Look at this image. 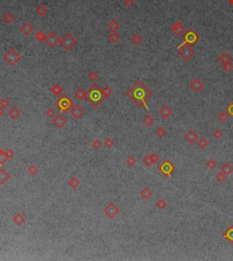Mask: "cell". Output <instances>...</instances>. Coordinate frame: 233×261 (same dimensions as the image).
Instances as JSON below:
<instances>
[{
    "mask_svg": "<svg viewBox=\"0 0 233 261\" xmlns=\"http://www.w3.org/2000/svg\"><path fill=\"white\" fill-rule=\"evenodd\" d=\"M183 38H184V42L178 46V48H180V47H181V46H192V45H194L197 41L199 40V36H198V34H197L194 30H192V29H189V30H188L186 33H185V35L183 36Z\"/></svg>",
    "mask_w": 233,
    "mask_h": 261,
    "instance_id": "6",
    "label": "cell"
},
{
    "mask_svg": "<svg viewBox=\"0 0 233 261\" xmlns=\"http://www.w3.org/2000/svg\"><path fill=\"white\" fill-rule=\"evenodd\" d=\"M73 105H74V102L66 95H63L56 101V106L59 109V112L62 114H66L69 112V110L71 109Z\"/></svg>",
    "mask_w": 233,
    "mask_h": 261,
    "instance_id": "3",
    "label": "cell"
},
{
    "mask_svg": "<svg viewBox=\"0 0 233 261\" xmlns=\"http://www.w3.org/2000/svg\"><path fill=\"white\" fill-rule=\"evenodd\" d=\"M10 178V175L7 172L4 167L0 168V185H3L7 183Z\"/></svg>",
    "mask_w": 233,
    "mask_h": 261,
    "instance_id": "19",
    "label": "cell"
},
{
    "mask_svg": "<svg viewBox=\"0 0 233 261\" xmlns=\"http://www.w3.org/2000/svg\"><path fill=\"white\" fill-rule=\"evenodd\" d=\"M47 8L44 5H39L38 7L36 8V14H37L39 17H43L47 15Z\"/></svg>",
    "mask_w": 233,
    "mask_h": 261,
    "instance_id": "24",
    "label": "cell"
},
{
    "mask_svg": "<svg viewBox=\"0 0 233 261\" xmlns=\"http://www.w3.org/2000/svg\"><path fill=\"white\" fill-rule=\"evenodd\" d=\"M212 136L214 138H216V139H220L222 136V131L220 130V129H215L212 132Z\"/></svg>",
    "mask_w": 233,
    "mask_h": 261,
    "instance_id": "50",
    "label": "cell"
},
{
    "mask_svg": "<svg viewBox=\"0 0 233 261\" xmlns=\"http://www.w3.org/2000/svg\"><path fill=\"white\" fill-rule=\"evenodd\" d=\"M142 122L146 127H151V126H153L155 120H154L153 116H151L150 115H146L144 117H143Z\"/></svg>",
    "mask_w": 233,
    "mask_h": 261,
    "instance_id": "25",
    "label": "cell"
},
{
    "mask_svg": "<svg viewBox=\"0 0 233 261\" xmlns=\"http://www.w3.org/2000/svg\"><path fill=\"white\" fill-rule=\"evenodd\" d=\"M9 105H10V102L7 98H2L1 100H0V107L7 108L9 107Z\"/></svg>",
    "mask_w": 233,
    "mask_h": 261,
    "instance_id": "49",
    "label": "cell"
},
{
    "mask_svg": "<svg viewBox=\"0 0 233 261\" xmlns=\"http://www.w3.org/2000/svg\"><path fill=\"white\" fill-rule=\"evenodd\" d=\"M126 95L137 106L142 107V106H146V101L151 97V92L148 88V86L142 81H138L126 93Z\"/></svg>",
    "mask_w": 233,
    "mask_h": 261,
    "instance_id": "1",
    "label": "cell"
},
{
    "mask_svg": "<svg viewBox=\"0 0 233 261\" xmlns=\"http://www.w3.org/2000/svg\"><path fill=\"white\" fill-rule=\"evenodd\" d=\"M102 93H103L104 97H105L106 98H107V97H109L112 95V93H113V90H112V88H110V86H106L105 88H102Z\"/></svg>",
    "mask_w": 233,
    "mask_h": 261,
    "instance_id": "34",
    "label": "cell"
},
{
    "mask_svg": "<svg viewBox=\"0 0 233 261\" xmlns=\"http://www.w3.org/2000/svg\"><path fill=\"white\" fill-rule=\"evenodd\" d=\"M229 3H230V4H232V5H233V0H229Z\"/></svg>",
    "mask_w": 233,
    "mask_h": 261,
    "instance_id": "57",
    "label": "cell"
},
{
    "mask_svg": "<svg viewBox=\"0 0 233 261\" xmlns=\"http://www.w3.org/2000/svg\"><path fill=\"white\" fill-rule=\"evenodd\" d=\"M13 222L16 225L18 226V227H20V226H22L25 221H26V218L25 217L21 214V213H16L14 216H13V218H12Z\"/></svg>",
    "mask_w": 233,
    "mask_h": 261,
    "instance_id": "18",
    "label": "cell"
},
{
    "mask_svg": "<svg viewBox=\"0 0 233 261\" xmlns=\"http://www.w3.org/2000/svg\"><path fill=\"white\" fill-rule=\"evenodd\" d=\"M151 195H152L151 190L147 187H144L140 191V196L142 197V198H144V199H149L151 197Z\"/></svg>",
    "mask_w": 233,
    "mask_h": 261,
    "instance_id": "31",
    "label": "cell"
},
{
    "mask_svg": "<svg viewBox=\"0 0 233 261\" xmlns=\"http://www.w3.org/2000/svg\"><path fill=\"white\" fill-rule=\"evenodd\" d=\"M102 146H103V144H102V142L99 140L98 138H95L94 140L91 142V147H92L94 149H96V150L100 149V148L102 147Z\"/></svg>",
    "mask_w": 233,
    "mask_h": 261,
    "instance_id": "36",
    "label": "cell"
},
{
    "mask_svg": "<svg viewBox=\"0 0 233 261\" xmlns=\"http://www.w3.org/2000/svg\"><path fill=\"white\" fill-rule=\"evenodd\" d=\"M158 113H159L160 116L162 117V118H168V117H169L173 114V111H172V109H171L170 107H169V106H163V107H161L159 108Z\"/></svg>",
    "mask_w": 233,
    "mask_h": 261,
    "instance_id": "15",
    "label": "cell"
},
{
    "mask_svg": "<svg viewBox=\"0 0 233 261\" xmlns=\"http://www.w3.org/2000/svg\"><path fill=\"white\" fill-rule=\"evenodd\" d=\"M5 151H6V155H7L8 159H12V158H14V156H15V152L11 148H8V149H7Z\"/></svg>",
    "mask_w": 233,
    "mask_h": 261,
    "instance_id": "53",
    "label": "cell"
},
{
    "mask_svg": "<svg viewBox=\"0 0 233 261\" xmlns=\"http://www.w3.org/2000/svg\"><path fill=\"white\" fill-rule=\"evenodd\" d=\"M167 205L168 204H167V202L164 199H158L156 202V206L158 208V209H160V210H162V209H164V208H166Z\"/></svg>",
    "mask_w": 233,
    "mask_h": 261,
    "instance_id": "40",
    "label": "cell"
},
{
    "mask_svg": "<svg viewBox=\"0 0 233 261\" xmlns=\"http://www.w3.org/2000/svg\"><path fill=\"white\" fill-rule=\"evenodd\" d=\"M7 160H8V159H7V156L6 155V151L0 149V166L4 165Z\"/></svg>",
    "mask_w": 233,
    "mask_h": 261,
    "instance_id": "38",
    "label": "cell"
},
{
    "mask_svg": "<svg viewBox=\"0 0 233 261\" xmlns=\"http://www.w3.org/2000/svg\"><path fill=\"white\" fill-rule=\"evenodd\" d=\"M228 118H229V115H228V113H226V112H221V113H220L219 116H218V119H219L220 121H221V122H225V121L228 120Z\"/></svg>",
    "mask_w": 233,
    "mask_h": 261,
    "instance_id": "47",
    "label": "cell"
},
{
    "mask_svg": "<svg viewBox=\"0 0 233 261\" xmlns=\"http://www.w3.org/2000/svg\"><path fill=\"white\" fill-rule=\"evenodd\" d=\"M35 38L37 39L38 42H44L47 40V36L46 34L44 33L43 30H38L37 31V33L35 34Z\"/></svg>",
    "mask_w": 233,
    "mask_h": 261,
    "instance_id": "29",
    "label": "cell"
},
{
    "mask_svg": "<svg viewBox=\"0 0 233 261\" xmlns=\"http://www.w3.org/2000/svg\"><path fill=\"white\" fill-rule=\"evenodd\" d=\"M15 19H16V17L11 12H7V13L3 14V15H2V20L7 25H11L15 21Z\"/></svg>",
    "mask_w": 233,
    "mask_h": 261,
    "instance_id": "20",
    "label": "cell"
},
{
    "mask_svg": "<svg viewBox=\"0 0 233 261\" xmlns=\"http://www.w3.org/2000/svg\"><path fill=\"white\" fill-rule=\"evenodd\" d=\"M69 113H70V115H71V116H72L73 119L78 120L84 115V110L82 109V108L80 106L74 104V105L72 106V108H71V109L69 110Z\"/></svg>",
    "mask_w": 233,
    "mask_h": 261,
    "instance_id": "11",
    "label": "cell"
},
{
    "mask_svg": "<svg viewBox=\"0 0 233 261\" xmlns=\"http://www.w3.org/2000/svg\"><path fill=\"white\" fill-rule=\"evenodd\" d=\"M4 114H5V108H2V107H0V116H2Z\"/></svg>",
    "mask_w": 233,
    "mask_h": 261,
    "instance_id": "56",
    "label": "cell"
},
{
    "mask_svg": "<svg viewBox=\"0 0 233 261\" xmlns=\"http://www.w3.org/2000/svg\"><path fill=\"white\" fill-rule=\"evenodd\" d=\"M59 44L66 51H70V50H72L75 47V46L78 44V40L73 37L72 34L67 33L60 39Z\"/></svg>",
    "mask_w": 233,
    "mask_h": 261,
    "instance_id": "4",
    "label": "cell"
},
{
    "mask_svg": "<svg viewBox=\"0 0 233 261\" xmlns=\"http://www.w3.org/2000/svg\"><path fill=\"white\" fill-rule=\"evenodd\" d=\"M104 213L107 218L112 219L119 213V208L115 204L109 203L104 207Z\"/></svg>",
    "mask_w": 233,
    "mask_h": 261,
    "instance_id": "8",
    "label": "cell"
},
{
    "mask_svg": "<svg viewBox=\"0 0 233 261\" xmlns=\"http://www.w3.org/2000/svg\"><path fill=\"white\" fill-rule=\"evenodd\" d=\"M104 145L107 147V148H112L115 145V142L114 140L111 138V137H109L107 139H106V141L104 142Z\"/></svg>",
    "mask_w": 233,
    "mask_h": 261,
    "instance_id": "45",
    "label": "cell"
},
{
    "mask_svg": "<svg viewBox=\"0 0 233 261\" xmlns=\"http://www.w3.org/2000/svg\"><path fill=\"white\" fill-rule=\"evenodd\" d=\"M8 116L12 118V119H16L17 117H19V116H20V114H21V112H20V110H19V108H16V107H12L10 109H8Z\"/></svg>",
    "mask_w": 233,
    "mask_h": 261,
    "instance_id": "22",
    "label": "cell"
},
{
    "mask_svg": "<svg viewBox=\"0 0 233 261\" xmlns=\"http://www.w3.org/2000/svg\"><path fill=\"white\" fill-rule=\"evenodd\" d=\"M184 138H185V140H186L188 143H189V144H194L195 142L198 141L199 136H198V134H197L195 131H193V130H189V131H188V132L185 134Z\"/></svg>",
    "mask_w": 233,
    "mask_h": 261,
    "instance_id": "14",
    "label": "cell"
},
{
    "mask_svg": "<svg viewBox=\"0 0 233 261\" xmlns=\"http://www.w3.org/2000/svg\"><path fill=\"white\" fill-rule=\"evenodd\" d=\"M178 55H180V57L184 61H189L195 54L194 50L191 48V46H184L178 48Z\"/></svg>",
    "mask_w": 233,
    "mask_h": 261,
    "instance_id": "7",
    "label": "cell"
},
{
    "mask_svg": "<svg viewBox=\"0 0 233 261\" xmlns=\"http://www.w3.org/2000/svg\"><path fill=\"white\" fill-rule=\"evenodd\" d=\"M208 145H209V143H208L207 139L205 137H201V138L198 139V146H199L200 148L204 149V148H206L208 147Z\"/></svg>",
    "mask_w": 233,
    "mask_h": 261,
    "instance_id": "37",
    "label": "cell"
},
{
    "mask_svg": "<svg viewBox=\"0 0 233 261\" xmlns=\"http://www.w3.org/2000/svg\"><path fill=\"white\" fill-rule=\"evenodd\" d=\"M120 39V35L118 34L117 32H111L109 35V40L110 43H118Z\"/></svg>",
    "mask_w": 233,
    "mask_h": 261,
    "instance_id": "30",
    "label": "cell"
},
{
    "mask_svg": "<svg viewBox=\"0 0 233 261\" xmlns=\"http://www.w3.org/2000/svg\"><path fill=\"white\" fill-rule=\"evenodd\" d=\"M223 70L226 72V73H230L232 70H233V65L229 62V63H226V64H223Z\"/></svg>",
    "mask_w": 233,
    "mask_h": 261,
    "instance_id": "44",
    "label": "cell"
},
{
    "mask_svg": "<svg viewBox=\"0 0 233 261\" xmlns=\"http://www.w3.org/2000/svg\"><path fill=\"white\" fill-rule=\"evenodd\" d=\"M189 88L191 90H193L194 92H200L204 88V84H203V82L201 81L200 78L196 77V78H193L191 80V82L189 83Z\"/></svg>",
    "mask_w": 233,
    "mask_h": 261,
    "instance_id": "10",
    "label": "cell"
},
{
    "mask_svg": "<svg viewBox=\"0 0 233 261\" xmlns=\"http://www.w3.org/2000/svg\"><path fill=\"white\" fill-rule=\"evenodd\" d=\"M131 42L134 44V45H139L141 42H142V37L140 36L139 34H135L133 35V37L131 38Z\"/></svg>",
    "mask_w": 233,
    "mask_h": 261,
    "instance_id": "39",
    "label": "cell"
},
{
    "mask_svg": "<svg viewBox=\"0 0 233 261\" xmlns=\"http://www.w3.org/2000/svg\"><path fill=\"white\" fill-rule=\"evenodd\" d=\"M184 31H185L184 26L180 21H176L171 27V32L175 35L176 37H181L184 33Z\"/></svg>",
    "mask_w": 233,
    "mask_h": 261,
    "instance_id": "13",
    "label": "cell"
},
{
    "mask_svg": "<svg viewBox=\"0 0 233 261\" xmlns=\"http://www.w3.org/2000/svg\"><path fill=\"white\" fill-rule=\"evenodd\" d=\"M228 111H229V113L231 116H233V104H231V105L229 107V108H228Z\"/></svg>",
    "mask_w": 233,
    "mask_h": 261,
    "instance_id": "55",
    "label": "cell"
},
{
    "mask_svg": "<svg viewBox=\"0 0 233 261\" xmlns=\"http://www.w3.org/2000/svg\"><path fill=\"white\" fill-rule=\"evenodd\" d=\"M68 185H69V187H70L71 188L76 189V188L80 185V180H79L78 178L73 177V178H71L69 179V181H68Z\"/></svg>",
    "mask_w": 233,
    "mask_h": 261,
    "instance_id": "32",
    "label": "cell"
},
{
    "mask_svg": "<svg viewBox=\"0 0 233 261\" xmlns=\"http://www.w3.org/2000/svg\"><path fill=\"white\" fill-rule=\"evenodd\" d=\"M46 115H47V116L48 117V118H51V119H53V118H55L56 116V111L54 110L53 108H48L47 110V112H46Z\"/></svg>",
    "mask_w": 233,
    "mask_h": 261,
    "instance_id": "48",
    "label": "cell"
},
{
    "mask_svg": "<svg viewBox=\"0 0 233 261\" xmlns=\"http://www.w3.org/2000/svg\"><path fill=\"white\" fill-rule=\"evenodd\" d=\"M27 171L28 172V174L30 176H37V174L38 173V167L36 166V165H31L27 167Z\"/></svg>",
    "mask_w": 233,
    "mask_h": 261,
    "instance_id": "33",
    "label": "cell"
},
{
    "mask_svg": "<svg viewBox=\"0 0 233 261\" xmlns=\"http://www.w3.org/2000/svg\"><path fill=\"white\" fill-rule=\"evenodd\" d=\"M136 163H137V159L134 158V156H129L126 160V164L129 167H134L136 165Z\"/></svg>",
    "mask_w": 233,
    "mask_h": 261,
    "instance_id": "46",
    "label": "cell"
},
{
    "mask_svg": "<svg viewBox=\"0 0 233 261\" xmlns=\"http://www.w3.org/2000/svg\"><path fill=\"white\" fill-rule=\"evenodd\" d=\"M62 91H63V89H62V88L60 86L59 84H55L50 88V92L54 96H59L62 93Z\"/></svg>",
    "mask_w": 233,
    "mask_h": 261,
    "instance_id": "27",
    "label": "cell"
},
{
    "mask_svg": "<svg viewBox=\"0 0 233 261\" xmlns=\"http://www.w3.org/2000/svg\"><path fill=\"white\" fill-rule=\"evenodd\" d=\"M166 133H167V131H166V129L164 128H162V127H159V128H158L157 129H156V135L158 136V137H163L165 135H166Z\"/></svg>",
    "mask_w": 233,
    "mask_h": 261,
    "instance_id": "43",
    "label": "cell"
},
{
    "mask_svg": "<svg viewBox=\"0 0 233 261\" xmlns=\"http://www.w3.org/2000/svg\"><path fill=\"white\" fill-rule=\"evenodd\" d=\"M150 156H151V159H152V160H153V163H154V164H155V163H157V162H158V160H159V156H158V154H155V153H153V154H151Z\"/></svg>",
    "mask_w": 233,
    "mask_h": 261,
    "instance_id": "54",
    "label": "cell"
},
{
    "mask_svg": "<svg viewBox=\"0 0 233 261\" xmlns=\"http://www.w3.org/2000/svg\"><path fill=\"white\" fill-rule=\"evenodd\" d=\"M220 172H222L223 174H225L226 176H228V175H229V174H231L233 172V167L230 164L226 163L220 167Z\"/></svg>",
    "mask_w": 233,
    "mask_h": 261,
    "instance_id": "28",
    "label": "cell"
},
{
    "mask_svg": "<svg viewBox=\"0 0 233 261\" xmlns=\"http://www.w3.org/2000/svg\"><path fill=\"white\" fill-rule=\"evenodd\" d=\"M232 229H233V226H232Z\"/></svg>",
    "mask_w": 233,
    "mask_h": 261,
    "instance_id": "58",
    "label": "cell"
},
{
    "mask_svg": "<svg viewBox=\"0 0 233 261\" xmlns=\"http://www.w3.org/2000/svg\"><path fill=\"white\" fill-rule=\"evenodd\" d=\"M86 99L94 108H98L102 104V102L106 99V97L102 93V88L98 85L94 84L87 91Z\"/></svg>",
    "mask_w": 233,
    "mask_h": 261,
    "instance_id": "2",
    "label": "cell"
},
{
    "mask_svg": "<svg viewBox=\"0 0 233 261\" xmlns=\"http://www.w3.org/2000/svg\"><path fill=\"white\" fill-rule=\"evenodd\" d=\"M98 77H99V76L96 71H90L87 74V78L92 82H95Z\"/></svg>",
    "mask_w": 233,
    "mask_h": 261,
    "instance_id": "41",
    "label": "cell"
},
{
    "mask_svg": "<svg viewBox=\"0 0 233 261\" xmlns=\"http://www.w3.org/2000/svg\"><path fill=\"white\" fill-rule=\"evenodd\" d=\"M52 123H53V125L55 126L58 129H62L64 127L67 126V119L65 116L59 115V116H56L55 118H53Z\"/></svg>",
    "mask_w": 233,
    "mask_h": 261,
    "instance_id": "12",
    "label": "cell"
},
{
    "mask_svg": "<svg viewBox=\"0 0 233 261\" xmlns=\"http://www.w3.org/2000/svg\"><path fill=\"white\" fill-rule=\"evenodd\" d=\"M142 161H143V163H144V165L147 166V167H151L154 164L150 155H146L144 158H143Z\"/></svg>",
    "mask_w": 233,
    "mask_h": 261,
    "instance_id": "35",
    "label": "cell"
},
{
    "mask_svg": "<svg viewBox=\"0 0 233 261\" xmlns=\"http://www.w3.org/2000/svg\"><path fill=\"white\" fill-rule=\"evenodd\" d=\"M136 4L135 0H124V6L127 7H132Z\"/></svg>",
    "mask_w": 233,
    "mask_h": 261,
    "instance_id": "51",
    "label": "cell"
},
{
    "mask_svg": "<svg viewBox=\"0 0 233 261\" xmlns=\"http://www.w3.org/2000/svg\"><path fill=\"white\" fill-rule=\"evenodd\" d=\"M206 166H207L209 168H210V169H213V168H215V167H216V166H217V163H216V161H215V160H213V159H209V160L207 162Z\"/></svg>",
    "mask_w": 233,
    "mask_h": 261,
    "instance_id": "52",
    "label": "cell"
},
{
    "mask_svg": "<svg viewBox=\"0 0 233 261\" xmlns=\"http://www.w3.org/2000/svg\"><path fill=\"white\" fill-rule=\"evenodd\" d=\"M218 59H219V61H220V63H222V65H223V64H226V63H229V62H231L232 58L230 57V55H229V53H227V52H223L222 54H220V55L219 56Z\"/></svg>",
    "mask_w": 233,
    "mask_h": 261,
    "instance_id": "23",
    "label": "cell"
},
{
    "mask_svg": "<svg viewBox=\"0 0 233 261\" xmlns=\"http://www.w3.org/2000/svg\"><path fill=\"white\" fill-rule=\"evenodd\" d=\"M19 29H20V32L23 33L24 35H26V36H29V35L33 32L34 27H33V26L30 24V22L27 21V22H25V23L20 27Z\"/></svg>",
    "mask_w": 233,
    "mask_h": 261,
    "instance_id": "16",
    "label": "cell"
},
{
    "mask_svg": "<svg viewBox=\"0 0 233 261\" xmlns=\"http://www.w3.org/2000/svg\"><path fill=\"white\" fill-rule=\"evenodd\" d=\"M159 170L162 173L166 174V175H169V174L171 173V171L173 170V167L170 164V162L165 161V162H163L162 164H161V166L159 167Z\"/></svg>",
    "mask_w": 233,
    "mask_h": 261,
    "instance_id": "17",
    "label": "cell"
},
{
    "mask_svg": "<svg viewBox=\"0 0 233 261\" xmlns=\"http://www.w3.org/2000/svg\"><path fill=\"white\" fill-rule=\"evenodd\" d=\"M107 26L111 32H117L120 27V24L117 19H111Z\"/></svg>",
    "mask_w": 233,
    "mask_h": 261,
    "instance_id": "21",
    "label": "cell"
},
{
    "mask_svg": "<svg viewBox=\"0 0 233 261\" xmlns=\"http://www.w3.org/2000/svg\"><path fill=\"white\" fill-rule=\"evenodd\" d=\"M215 178H216V180H217L218 182H220V183H223L224 181H226V179H227V176L225 175V174H223L222 172H220V173H218L217 175H216Z\"/></svg>",
    "mask_w": 233,
    "mask_h": 261,
    "instance_id": "42",
    "label": "cell"
},
{
    "mask_svg": "<svg viewBox=\"0 0 233 261\" xmlns=\"http://www.w3.org/2000/svg\"><path fill=\"white\" fill-rule=\"evenodd\" d=\"M59 41L60 39L55 32H50L47 36L46 42L51 48H55L58 46V44H59Z\"/></svg>",
    "mask_w": 233,
    "mask_h": 261,
    "instance_id": "9",
    "label": "cell"
},
{
    "mask_svg": "<svg viewBox=\"0 0 233 261\" xmlns=\"http://www.w3.org/2000/svg\"><path fill=\"white\" fill-rule=\"evenodd\" d=\"M86 96H87V91H85L84 89H82L80 88H78L74 92V97L78 100H83L84 98H86Z\"/></svg>",
    "mask_w": 233,
    "mask_h": 261,
    "instance_id": "26",
    "label": "cell"
},
{
    "mask_svg": "<svg viewBox=\"0 0 233 261\" xmlns=\"http://www.w3.org/2000/svg\"><path fill=\"white\" fill-rule=\"evenodd\" d=\"M21 56L15 48H10L4 55V60L11 66H15L20 61Z\"/></svg>",
    "mask_w": 233,
    "mask_h": 261,
    "instance_id": "5",
    "label": "cell"
}]
</instances>
